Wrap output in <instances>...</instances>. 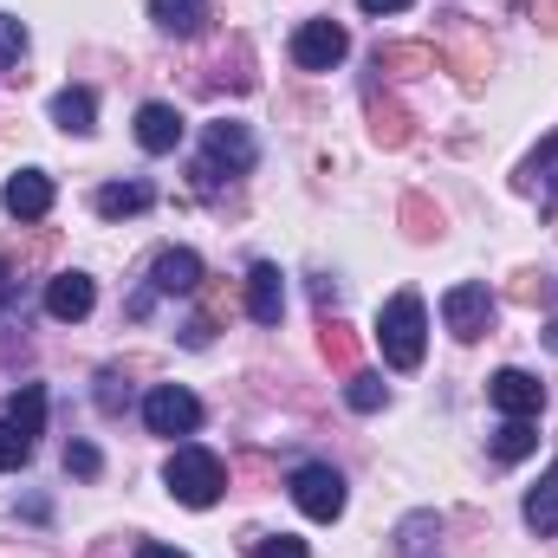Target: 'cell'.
Here are the masks:
<instances>
[{"instance_id":"f1b7e54d","label":"cell","mask_w":558,"mask_h":558,"mask_svg":"<svg viewBox=\"0 0 558 558\" xmlns=\"http://www.w3.org/2000/svg\"><path fill=\"white\" fill-rule=\"evenodd\" d=\"M403 221H410V234H416V241H428V234H441V215H428V202H416V195L403 202Z\"/></svg>"},{"instance_id":"7402d4cb","label":"cell","mask_w":558,"mask_h":558,"mask_svg":"<svg viewBox=\"0 0 558 558\" xmlns=\"http://www.w3.org/2000/svg\"><path fill=\"white\" fill-rule=\"evenodd\" d=\"M344 403H351L357 416H371V410L390 403V384H384L377 371H351V377H344Z\"/></svg>"},{"instance_id":"9c48e42d","label":"cell","mask_w":558,"mask_h":558,"mask_svg":"<svg viewBox=\"0 0 558 558\" xmlns=\"http://www.w3.org/2000/svg\"><path fill=\"white\" fill-rule=\"evenodd\" d=\"M0 208H7L13 221H46V215H52V175H46V169H20V175H7Z\"/></svg>"},{"instance_id":"5bb4252c","label":"cell","mask_w":558,"mask_h":558,"mask_svg":"<svg viewBox=\"0 0 558 558\" xmlns=\"http://www.w3.org/2000/svg\"><path fill=\"white\" fill-rule=\"evenodd\" d=\"M520 189H526L539 208H558V137H546L526 162H520Z\"/></svg>"},{"instance_id":"9a60e30c","label":"cell","mask_w":558,"mask_h":558,"mask_svg":"<svg viewBox=\"0 0 558 558\" xmlns=\"http://www.w3.org/2000/svg\"><path fill=\"white\" fill-rule=\"evenodd\" d=\"M247 312H254V325H279V312H286V274H279L274 260H260L247 274Z\"/></svg>"},{"instance_id":"d4e9b609","label":"cell","mask_w":558,"mask_h":558,"mask_svg":"<svg viewBox=\"0 0 558 558\" xmlns=\"http://www.w3.org/2000/svg\"><path fill=\"white\" fill-rule=\"evenodd\" d=\"M26 461H33V435H26L20 422L0 416V474H20Z\"/></svg>"},{"instance_id":"e0dca14e","label":"cell","mask_w":558,"mask_h":558,"mask_svg":"<svg viewBox=\"0 0 558 558\" xmlns=\"http://www.w3.org/2000/svg\"><path fill=\"white\" fill-rule=\"evenodd\" d=\"M149 20L169 33V39H195L208 26V0H149Z\"/></svg>"},{"instance_id":"4fadbf2b","label":"cell","mask_w":558,"mask_h":558,"mask_svg":"<svg viewBox=\"0 0 558 558\" xmlns=\"http://www.w3.org/2000/svg\"><path fill=\"white\" fill-rule=\"evenodd\" d=\"M52 124H59L65 137H92V131H98V92H92V85H65V92L52 98Z\"/></svg>"},{"instance_id":"277c9868","label":"cell","mask_w":558,"mask_h":558,"mask_svg":"<svg viewBox=\"0 0 558 558\" xmlns=\"http://www.w3.org/2000/svg\"><path fill=\"white\" fill-rule=\"evenodd\" d=\"M292 500H299V513L305 520H318V526H331L338 513H344V474L331 468V461H305V468H292Z\"/></svg>"},{"instance_id":"cb8c5ba5","label":"cell","mask_w":558,"mask_h":558,"mask_svg":"<svg viewBox=\"0 0 558 558\" xmlns=\"http://www.w3.org/2000/svg\"><path fill=\"white\" fill-rule=\"evenodd\" d=\"M371 137L384 143V149H403V143H410V118H403V105H371Z\"/></svg>"},{"instance_id":"ba28073f","label":"cell","mask_w":558,"mask_h":558,"mask_svg":"<svg viewBox=\"0 0 558 558\" xmlns=\"http://www.w3.org/2000/svg\"><path fill=\"white\" fill-rule=\"evenodd\" d=\"M487 403H494L500 416H539V410H546V384H539L533 371H494V377H487Z\"/></svg>"},{"instance_id":"52a82bcc","label":"cell","mask_w":558,"mask_h":558,"mask_svg":"<svg viewBox=\"0 0 558 558\" xmlns=\"http://www.w3.org/2000/svg\"><path fill=\"white\" fill-rule=\"evenodd\" d=\"M344 52H351V33L338 20H305L292 33V65L299 72H331V65H344Z\"/></svg>"},{"instance_id":"e575fe53","label":"cell","mask_w":558,"mask_h":558,"mask_svg":"<svg viewBox=\"0 0 558 558\" xmlns=\"http://www.w3.org/2000/svg\"><path fill=\"white\" fill-rule=\"evenodd\" d=\"M546 351H558V318L546 325Z\"/></svg>"},{"instance_id":"5b68a950","label":"cell","mask_w":558,"mask_h":558,"mask_svg":"<svg viewBox=\"0 0 558 558\" xmlns=\"http://www.w3.org/2000/svg\"><path fill=\"white\" fill-rule=\"evenodd\" d=\"M441 325H448L461 344L487 338V331H494V292H487L481 279H461V286H448V292H441Z\"/></svg>"},{"instance_id":"836d02e7","label":"cell","mask_w":558,"mask_h":558,"mask_svg":"<svg viewBox=\"0 0 558 558\" xmlns=\"http://www.w3.org/2000/svg\"><path fill=\"white\" fill-rule=\"evenodd\" d=\"M7 292H13V274H7V260H0V299H7Z\"/></svg>"},{"instance_id":"603a6c76","label":"cell","mask_w":558,"mask_h":558,"mask_svg":"<svg viewBox=\"0 0 558 558\" xmlns=\"http://www.w3.org/2000/svg\"><path fill=\"white\" fill-rule=\"evenodd\" d=\"M441 52L435 46H377V72H435Z\"/></svg>"},{"instance_id":"30bf717a","label":"cell","mask_w":558,"mask_h":558,"mask_svg":"<svg viewBox=\"0 0 558 558\" xmlns=\"http://www.w3.org/2000/svg\"><path fill=\"white\" fill-rule=\"evenodd\" d=\"M92 305H98V279L92 274H52L46 279V318L78 325V318H92Z\"/></svg>"},{"instance_id":"ac0fdd59","label":"cell","mask_w":558,"mask_h":558,"mask_svg":"<svg viewBox=\"0 0 558 558\" xmlns=\"http://www.w3.org/2000/svg\"><path fill=\"white\" fill-rule=\"evenodd\" d=\"M487 448H494V461H526V454H539V428H533V416H507L494 435H487Z\"/></svg>"},{"instance_id":"d6a6232c","label":"cell","mask_w":558,"mask_h":558,"mask_svg":"<svg viewBox=\"0 0 558 558\" xmlns=\"http://www.w3.org/2000/svg\"><path fill=\"white\" fill-rule=\"evenodd\" d=\"M137 558H189V553H175V546H156V539H143Z\"/></svg>"},{"instance_id":"83f0119b","label":"cell","mask_w":558,"mask_h":558,"mask_svg":"<svg viewBox=\"0 0 558 558\" xmlns=\"http://www.w3.org/2000/svg\"><path fill=\"white\" fill-rule=\"evenodd\" d=\"M254 558H312V553H305V539H292V533H267V539H254Z\"/></svg>"},{"instance_id":"ffe728a7","label":"cell","mask_w":558,"mask_h":558,"mask_svg":"<svg viewBox=\"0 0 558 558\" xmlns=\"http://www.w3.org/2000/svg\"><path fill=\"white\" fill-rule=\"evenodd\" d=\"M441 546V513H410L397 526V558H428Z\"/></svg>"},{"instance_id":"44dd1931","label":"cell","mask_w":558,"mask_h":558,"mask_svg":"<svg viewBox=\"0 0 558 558\" xmlns=\"http://www.w3.org/2000/svg\"><path fill=\"white\" fill-rule=\"evenodd\" d=\"M7 422H20V428L39 441V435H46V384H20L13 403H7Z\"/></svg>"},{"instance_id":"f546056e","label":"cell","mask_w":558,"mask_h":558,"mask_svg":"<svg viewBox=\"0 0 558 558\" xmlns=\"http://www.w3.org/2000/svg\"><path fill=\"white\" fill-rule=\"evenodd\" d=\"M118 384H124L118 371H105V377H98V410H111V416H118V410H124V397H131V390H118Z\"/></svg>"},{"instance_id":"4dcf8cb0","label":"cell","mask_w":558,"mask_h":558,"mask_svg":"<svg viewBox=\"0 0 558 558\" xmlns=\"http://www.w3.org/2000/svg\"><path fill=\"white\" fill-rule=\"evenodd\" d=\"M325 357H331V364H344V371H351V338H344V331H338V325H331V331H325Z\"/></svg>"},{"instance_id":"7a4b0ae2","label":"cell","mask_w":558,"mask_h":558,"mask_svg":"<svg viewBox=\"0 0 558 558\" xmlns=\"http://www.w3.org/2000/svg\"><path fill=\"white\" fill-rule=\"evenodd\" d=\"M377 344H384L390 371H416L422 351H428V305H422V292H397L377 312Z\"/></svg>"},{"instance_id":"8fae6325","label":"cell","mask_w":558,"mask_h":558,"mask_svg":"<svg viewBox=\"0 0 558 558\" xmlns=\"http://www.w3.org/2000/svg\"><path fill=\"white\" fill-rule=\"evenodd\" d=\"M149 286H156V299L195 292V286H202V254H195V247H162L156 267H149Z\"/></svg>"},{"instance_id":"d6986e66","label":"cell","mask_w":558,"mask_h":558,"mask_svg":"<svg viewBox=\"0 0 558 558\" xmlns=\"http://www.w3.org/2000/svg\"><path fill=\"white\" fill-rule=\"evenodd\" d=\"M156 202V189L149 182H105L98 195H92V208L105 215V221H124V215H143Z\"/></svg>"},{"instance_id":"484cf974","label":"cell","mask_w":558,"mask_h":558,"mask_svg":"<svg viewBox=\"0 0 558 558\" xmlns=\"http://www.w3.org/2000/svg\"><path fill=\"white\" fill-rule=\"evenodd\" d=\"M98 468H105V454L92 441H65V474L72 481H98Z\"/></svg>"},{"instance_id":"2e32d148","label":"cell","mask_w":558,"mask_h":558,"mask_svg":"<svg viewBox=\"0 0 558 558\" xmlns=\"http://www.w3.org/2000/svg\"><path fill=\"white\" fill-rule=\"evenodd\" d=\"M520 513H526V526H533L539 539H553V533H558V461H546V474L526 487Z\"/></svg>"},{"instance_id":"8992f818","label":"cell","mask_w":558,"mask_h":558,"mask_svg":"<svg viewBox=\"0 0 558 558\" xmlns=\"http://www.w3.org/2000/svg\"><path fill=\"white\" fill-rule=\"evenodd\" d=\"M143 428L149 435H195L202 428V397L195 390H182V384H156L149 397H143Z\"/></svg>"},{"instance_id":"4316f807","label":"cell","mask_w":558,"mask_h":558,"mask_svg":"<svg viewBox=\"0 0 558 558\" xmlns=\"http://www.w3.org/2000/svg\"><path fill=\"white\" fill-rule=\"evenodd\" d=\"M20 59H26V20L0 13V72H7V65H20Z\"/></svg>"},{"instance_id":"1f68e13d","label":"cell","mask_w":558,"mask_h":558,"mask_svg":"<svg viewBox=\"0 0 558 558\" xmlns=\"http://www.w3.org/2000/svg\"><path fill=\"white\" fill-rule=\"evenodd\" d=\"M357 7H364V13H410L416 0H357Z\"/></svg>"},{"instance_id":"6da1fadb","label":"cell","mask_w":558,"mask_h":558,"mask_svg":"<svg viewBox=\"0 0 558 558\" xmlns=\"http://www.w3.org/2000/svg\"><path fill=\"white\" fill-rule=\"evenodd\" d=\"M260 162V143L247 124H234V118H215L208 131H202V162H195V189L202 195H215L228 175H247Z\"/></svg>"},{"instance_id":"3957f363","label":"cell","mask_w":558,"mask_h":558,"mask_svg":"<svg viewBox=\"0 0 558 558\" xmlns=\"http://www.w3.org/2000/svg\"><path fill=\"white\" fill-rule=\"evenodd\" d=\"M162 487H169L182 507H215V500H221V487H228V468H221L208 448L182 441V448L169 454V468H162Z\"/></svg>"},{"instance_id":"7c38bea8","label":"cell","mask_w":558,"mask_h":558,"mask_svg":"<svg viewBox=\"0 0 558 558\" xmlns=\"http://www.w3.org/2000/svg\"><path fill=\"white\" fill-rule=\"evenodd\" d=\"M137 143L149 149V156H169V149L182 143V111L162 105V98H149V105L137 111Z\"/></svg>"}]
</instances>
